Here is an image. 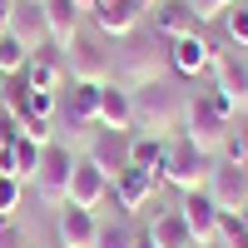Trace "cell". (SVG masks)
<instances>
[{"mask_svg": "<svg viewBox=\"0 0 248 248\" xmlns=\"http://www.w3.org/2000/svg\"><path fill=\"white\" fill-rule=\"evenodd\" d=\"M134 94V134H164V139H179L184 134V114H189V94L169 79H149V85L129 90Z\"/></svg>", "mask_w": 248, "mask_h": 248, "instance_id": "6da1fadb", "label": "cell"}, {"mask_svg": "<svg viewBox=\"0 0 248 248\" xmlns=\"http://www.w3.org/2000/svg\"><path fill=\"white\" fill-rule=\"evenodd\" d=\"M169 50H159V35L154 30H129L124 40H114L109 50V79L124 90H139L149 85V79H159V60Z\"/></svg>", "mask_w": 248, "mask_h": 248, "instance_id": "7a4b0ae2", "label": "cell"}, {"mask_svg": "<svg viewBox=\"0 0 248 248\" xmlns=\"http://www.w3.org/2000/svg\"><path fill=\"white\" fill-rule=\"evenodd\" d=\"M229 129H233V105H229V99H223L214 85L199 90V94L189 99V114H184V139H189L194 149H203V154L218 159Z\"/></svg>", "mask_w": 248, "mask_h": 248, "instance_id": "3957f363", "label": "cell"}, {"mask_svg": "<svg viewBox=\"0 0 248 248\" xmlns=\"http://www.w3.org/2000/svg\"><path fill=\"white\" fill-rule=\"evenodd\" d=\"M75 164H79V154L70 149V144H60V139H55V144H45V149H40V169H35V179H30V184H35V194L60 209V203L70 199Z\"/></svg>", "mask_w": 248, "mask_h": 248, "instance_id": "277c9868", "label": "cell"}, {"mask_svg": "<svg viewBox=\"0 0 248 248\" xmlns=\"http://www.w3.org/2000/svg\"><path fill=\"white\" fill-rule=\"evenodd\" d=\"M209 174H214V154H203V149H194L189 139H174L169 144V164H164V184H174L179 194H189V189H203L209 184Z\"/></svg>", "mask_w": 248, "mask_h": 248, "instance_id": "5b68a950", "label": "cell"}, {"mask_svg": "<svg viewBox=\"0 0 248 248\" xmlns=\"http://www.w3.org/2000/svg\"><path fill=\"white\" fill-rule=\"evenodd\" d=\"M65 75H70V85L75 79H85V85H109V50L99 45V40L79 35L65 50Z\"/></svg>", "mask_w": 248, "mask_h": 248, "instance_id": "8992f818", "label": "cell"}, {"mask_svg": "<svg viewBox=\"0 0 248 248\" xmlns=\"http://www.w3.org/2000/svg\"><path fill=\"white\" fill-rule=\"evenodd\" d=\"M20 79H25L30 90H50V94H60V90H65V79H70V75H65V50H60L55 40H45L40 50H30Z\"/></svg>", "mask_w": 248, "mask_h": 248, "instance_id": "52a82bcc", "label": "cell"}, {"mask_svg": "<svg viewBox=\"0 0 248 248\" xmlns=\"http://www.w3.org/2000/svg\"><path fill=\"white\" fill-rule=\"evenodd\" d=\"M85 159L94 164V169H105L109 174V184L129 169V134H119V129H105V124H99V129L90 134V144H85Z\"/></svg>", "mask_w": 248, "mask_h": 248, "instance_id": "ba28073f", "label": "cell"}, {"mask_svg": "<svg viewBox=\"0 0 248 248\" xmlns=\"http://www.w3.org/2000/svg\"><path fill=\"white\" fill-rule=\"evenodd\" d=\"M218 203L209 199V189H189L179 199V218L189 223V233H194V243H218Z\"/></svg>", "mask_w": 248, "mask_h": 248, "instance_id": "9c48e42d", "label": "cell"}, {"mask_svg": "<svg viewBox=\"0 0 248 248\" xmlns=\"http://www.w3.org/2000/svg\"><path fill=\"white\" fill-rule=\"evenodd\" d=\"M209 79H214V90L233 105V114L248 109V60H243V55H214Z\"/></svg>", "mask_w": 248, "mask_h": 248, "instance_id": "30bf717a", "label": "cell"}, {"mask_svg": "<svg viewBox=\"0 0 248 248\" xmlns=\"http://www.w3.org/2000/svg\"><path fill=\"white\" fill-rule=\"evenodd\" d=\"M214 55H218V50H214L199 30L184 35V40H169V65H174L179 79H199V75H209V70H214Z\"/></svg>", "mask_w": 248, "mask_h": 248, "instance_id": "8fae6325", "label": "cell"}, {"mask_svg": "<svg viewBox=\"0 0 248 248\" xmlns=\"http://www.w3.org/2000/svg\"><path fill=\"white\" fill-rule=\"evenodd\" d=\"M209 199L218 203L223 214H233V209H243L248 203V169H238V164H223V159H214V174H209Z\"/></svg>", "mask_w": 248, "mask_h": 248, "instance_id": "7c38bea8", "label": "cell"}, {"mask_svg": "<svg viewBox=\"0 0 248 248\" xmlns=\"http://www.w3.org/2000/svg\"><path fill=\"white\" fill-rule=\"evenodd\" d=\"M154 35L159 40H184V35H194L203 20L194 10V0H154Z\"/></svg>", "mask_w": 248, "mask_h": 248, "instance_id": "4fadbf2b", "label": "cell"}, {"mask_svg": "<svg viewBox=\"0 0 248 248\" xmlns=\"http://www.w3.org/2000/svg\"><path fill=\"white\" fill-rule=\"evenodd\" d=\"M154 194H159V184H154V174H144V169H124V174L109 184V203H114L119 214H129V218H134Z\"/></svg>", "mask_w": 248, "mask_h": 248, "instance_id": "5bb4252c", "label": "cell"}, {"mask_svg": "<svg viewBox=\"0 0 248 248\" xmlns=\"http://www.w3.org/2000/svg\"><path fill=\"white\" fill-rule=\"evenodd\" d=\"M55 233H60V248H94V238H99V218H94V209H79V203H60Z\"/></svg>", "mask_w": 248, "mask_h": 248, "instance_id": "9a60e30c", "label": "cell"}, {"mask_svg": "<svg viewBox=\"0 0 248 248\" xmlns=\"http://www.w3.org/2000/svg\"><path fill=\"white\" fill-rule=\"evenodd\" d=\"M90 20L105 40H124L129 30L144 25V5H134V0H105L99 10H90Z\"/></svg>", "mask_w": 248, "mask_h": 248, "instance_id": "2e32d148", "label": "cell"}, {"mask_svg": "<svg viewBox=\"0 0 248 248\" xmlns=\"http://www.w3.org/2000/svg\"><path fill=\"white\" fill-rule=\"evenodd\" d=\"M109 199V174L94 169L90 159L75 164V179H70V199L65 203H79V209H99V203Z\"/></svg>", "mask_w": 248, "mask_h": 248, "instance_id": "e0dca14e", "label": "cell"}, {"mask_svg": "<svg viewBox=\"0 0 248 248\" xmlns=\"http://www.w3.org/2000/svg\"><path fill=\"white\" fill-rule=\"evenodd\" d=\"M94 124H105V129H119V134H134V94L109 79V85L99 90V119H94Z\"/></svg>", "mask_w": 248, "mask_h": 248, "instance_id": "ac0fdd59", "label": "cell"}, {"mask_svg": "<svg viewBox=\"0 0 248 248\" xmlns=\"http://www.w3.org/2000/svg\"><path fill=\"white\" fill-rule=\"evenodd\" d=\"M169 144L164 134H129V169L154 174V184H164V164H169Z\"/></svg>", "mask_w": 248, "mask_h": 248, "instance_id": "d6986e66", "label": "cell"}, {"mask_svg": "<svg viewBox=\"0 0 248 248\" xmlns=\"http://www.w3.org/2000/svg\"><path fill=\"white\" fill-rule=\"evenodd\" d=\"M99 90H105V85H85V79H75L70 94H65V105H60V119H65L70 129L94 124L99 119Z\"/></svg>", "mask_w": 248, "mask_h": 248, "instance_id": "ffe728a7", "label": "cell"}, {"mask_svg": "<svg viewBox=\"0 0 248 248\" xmlns=\"http://www.w3.org/2000/svg\"><path fill=\"white\" fill-rule=\"evenodd\" d=\"M40 5H45V30H50V40L60 50H70L75 40H79V10L75 0H40Z\"/></svg>", "mask_w": 248, "mask_h": 248, "instance_id": "44dd1931", "label": "cell"}, {"mask_svg": "<svg viewBox=\"0 0 248 248\" xmlns=\"http://www.w3.org/2000/svg\"><path fill=\"white\" fill-rule=\"evenodd\" d=\"M35 169H40V144L25 139V134H15L5 149H0V174H10V179H20V184H30Z\"/></svg>", "mask_w": 248, "mask_h": 248, "instance_id": "7402d4cb", "label": "cell"}, {"mask_svg": "<svg viewBox=\"0 0 248 248\" xmlns=\"http://www.w3.org/2000/svg\"><path fill=\"white\" fill-rule=\"evenodd\" d=\"M10 35L25 40L30 50H40V45L50 40V30H45V5H40V0H20L15 15H10Z\"/></svg>", "mask_w": 248, "mask_h": 248, "instance_id": "603a6c76", "label": "cell"}, {"mask_svg": "<svg viewBox=\"0 0 248 248\" xmlns=\"http://www.w3.org/2000/svg\"><path fill=\"white\" fill-rule=\"evenodd\" d=\"M154 238V248H194V233H189V223L179 218V209H169V214H159L149 229H144Z\"/></svg>", "mask_w": 248, "mask_h": 248, "instance_id": "cb8c5ba5", "label": "cell"}, {"mask_svg": "<svg viewBox=\"0 0 248 248\" xmlns=\"http://www.w3.org/2000/svg\"><path fill=\"white\" fill-rule=\"evenodd\" d=\"M139 233H144V229H134L129 214H119V218H109V223H99L94 248H134V238H139Z\"/></svg>", "mask_w": 248, "mask_h": 248, "instance_id": "d4e9b609", "label": "cell"}, {"mask_svg": "<svg viewBox=\"0 0 248 248\" xmlns=\"http://www.w3.org/2000/svg\"><path fill=\"white\" fill-rule=\"evenodd\" d=\"M55 114H60V94H50V90H30V94H25V109H20L15 119L30 124V119H55Z\"/></svg>", "mask_w": 248, "mask_h": 248, "instance_id": "484cf974", "label": "cell"}, {"mask_svg": "<svg viewBox=\"0 0 248 248\" xmlns=\"http://www.w3.org/2000/svg\"><path fill=\"white\" fill-rule=\"evenodd\" d=\"M25 60H30V45L5 30V35H0V75H20V70H25Z\"/></svg>", "mask_w": 248, "mask_h": 248, "instance_id": "4316f807", "label": "cell"}, {"mask_svg": "<svg viewBox=\"0 0 248 248\" xmlns=\"http://www.w3.org/2000/svg\"><path fill=\"white\" fill-rule=\"evenodd\" d=\"M223 35H229V45L248 50V0H238L233 10H223Z\"/></svg>", "mask_w": 248, "mask_h": 248, "instance_id": "83f0119b", "label": "cell"}, {"mask_svg": "<svg viewBox=\"0 0 248 248\" xmlns=\"http://www.w3.org/2000/svg\"><path fill=\"white\" fill-rule=\"evenodd\" d=\"M218 248H248V229L238 214H218Z\"/></svg>", "mask_w": 248, "mask_h": 248, "instance_id": "f1b7e54d", "label": "cell"}, {"mask_svg": "<svg viewBox=\"0 0 248 248\" xmlns=\"http://www.w3.org/2000/svg\"><path fill=\"white\" fill-rule=\"evenodd\" d=\"M20 194H25V184H20V179H10V174H0V218H15Z\"/></svg>", "mask_w": 248, "mask_h": 248, "instance_id": "f546056e", "label": "cell"}, {"mask_svg": "<svg viewBox=\"0 0 248 248\" xmlns=\"http://www.w3.org/2000/svg\"><path fill=\"white\" fill-rule=\"evenodd\" d=\"M218 159H223V164H238V169H248V134H233V129H229V139H223Z\"/></svg>", "mask_w": 248, "mask_h": 248, "instance_id": "4dcf8cb0", "label": "cell"}, {"mask_svg": "<svg viewBox=\"0 0 248 248\" xmlns=\"http://www.w3.org/2000/svg\"><path fill=\"white\" fill-rule=\"evenodd\" d=\"M0 248H30V233L15 218H0Z\"/></svg>", "mask_w": 248, "mask_h": 248, "instance_id": "1f68e13d", "label": "cell"}, {"mask_svg": "<svg viewBox=\"0 0 248 248\" xmlns=\"http://www.w3.org/2000/svg\"><path fill=\"white\" fill-rule=\"evenodd\" d=\"M238 0H194V10H199V20H214V15H223V10H233Z\"/></svg>", "mask_w": 248, "mask_h": 248, "instance_id": "d6a6232c", "label": "cell"}, {"mask_svg": "<svg viewBox=\"0 0 248 248\" xmlns=\"http://www.w3.org/2000/svg\"><path fill=\"white\" fill-rule=\"evenodd\" d=\"M15 134H20V119H15V114H5V109H0V149H5V144H10Z\"/></svg>", "mask_w": 248, "mask_h": 248, "instance_id": "836d02e7", "label": "cell"}, {"mask_svg": "<svg viewBox=\"0 0 248 248\" xmlns=\"http://www.w3.org/2000/svg\"><path fill=\"white\" fill-rule=\"evenodd\" d=\"M15 5H20V0H0V35L10 30V15H15Z\"/></svg>", "mask_w": 248, "mask_h": 248, "instance_id": "e575fe53", "label": "cell"}, {"mask_svg": "<svg viewBox=\"0 0 248 248\" xmlns=\"http://www.w3.org/2000/svg\"><path fill=\"white\" fill-rule=\"evenodd\" d=\"M75 5H79V10L90 15V10H99V5H105V0H75Z\"/></svg>", "mask_w": 248, "mask_h": 248, "instance_id": "d590c367", "label": "cell"}, {"mask_svg": "<svg viewBox=\"0 0 248 248\" xmlns=\"http://www.w3.org/2000/svg\"><path fill=\"white\" fill-rule=\"evenodd\" d=\"M134 248H154V238H149V233H139V238H134Z\"/></svg>", "mask_w": 248, "mask_h": 248, "instance_id": "8d00e7d4", "label": "cell"}, {"mask_svg": "<svg viewBox=\"0 0 248 248\" xmlns=\"http://www.w3.org/2000/svg\"><path fill=\"white\" fill-rule=\"evenodd\" d=\"M238 214V223H243V229H248V203H243V209H233Z\"/></svg>", "mask_w": 248, "mask_h": 248, "instance_id": "74e56055", "label": "cell"}, {"mask_svg": "<svg viewBox=\"0 0 248 248\" xmlns=\"http://www.w3.org/2000/svg\"><path fill=\"white\" fill-rule=\"evenodd\" d=\"M134 5H144V10H149V5H154V0H134Z\"/></svg>", "mask_w": 248, "mask_h": 248, "instance_id": "f35d334b", "label": "cell"}, {"mask_svg": "<svg viewBox=\"0 0 248 248\" xmlns=\"http://www.w3.org/2000/svg\"><path fill=\"white\" fill-rule=\"evenodd\" d=\"M194 248H218V243H194Z\"/></svg>", "mask_w": 248, "mask_h": 248, "instance_id": "ab89813d", "label": "cell"}, {"mask_svg": "<svg viewBox=\"0 0 248 248\" xmlns=\"http://www.w3.org/2000/svg\"><path fill=\"white\" fill-rule=\"evenodd\" d=\"M243 134H248V129H243Z\"/></svg>", "mask_w": 248, "mask_h": 248, "instance_id": "60d3db41", "label": "cell"}]
</instances>
